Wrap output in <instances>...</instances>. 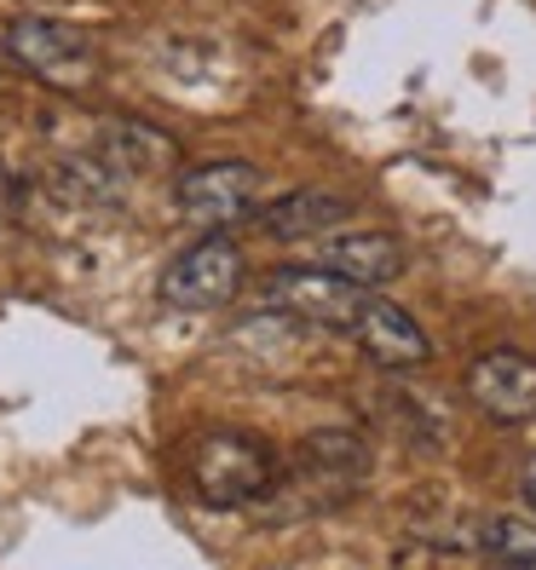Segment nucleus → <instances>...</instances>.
<instances>
[{"instance_id":"4","label":"nucleus","mask_w":536,"mask_h":570,"mask_svg":"<svg viewBox=\"0 0 536 570\" xmlns=\"http://www.w3.org/2000/svg\"><path fill=\"white\" fill-rule=\"evenodd\" d=\"M260 306L277 312L289 323H306V328H334V334H352L358 312H363V288L347 283L341 272H329V265H318V272H306V265H283V272H265L254 283Z\"/></svg>"},{"instance_id":"13","label":"nucleus","mask_w":536,"mask_h":570,"mask_svg":"<svg viewBox=\"0 0 536 570\" xmlns=\"http://www.w3.org/2000/svg\"><path fill=\"white\" fill-rule=\"evenodd\" d=\"M519 490H525V508L536 513V461L525 466V479H519Z\"/></svg>"},{"instance_id":"1","label":"nucleus","mask_w":536,"mask_h":570,"mask_svg":"<svg viewBox=\"0 0 536 570\" xmlns=\"http://www.w3.org/2000/svg\"><path fill=\"white\" fill-rule=\"evenodd\" d=\"M0 47H7L12 70H23L29 81H41L52 92H92L105 81V52H98V41L81 23L23 12L0 29Z\"/></svg>"},{"instance_id":"7","label":"nucleus","mask_w":536,"mask_h":570,"mask_svg":"<svg viewBox=\"0 0 536 570\" xmlns=\"http://www.w3.org/2000/svg\"><path fill=\"white\" fill-rule=\"evenodd\" d=\"M358 334V352L370 357L376 368H427L432 363V341H427V328L398 306V299H370L363 294V312L352 323Z\"/></svg>"},{"instance_id":"14","label":"nucleus","mask_w":536,"mask_h":570,"mask_svg":"<svg viewBox=\"0 0 536 570\" xmlns=\"http://www.w3.org/2000/svg\"><path fill=\"white\" fill-rule=\"evenodd\" d=\"M12 81V58H7V47H0V87Z\"/></svg>"},{"instance_id":"10","label":"nucleus","mask_w":536,"mask_h":570,"mask_svg":"<svg viewBox=\"0 0 536 570\" xmlns=\"http://www.w3.org/2000/svg\"><path fill=\"white\" fill-rule=\"evenodd\" d=\"M352 214L347 196H329V190H294L283 203H272L260 214V225L272 230L277 243H306V237H323L329 225H341Z\"/></svg>"},{"instance_id":"9","label":"nucleus","mask_w":536,"mask_h":570,"mask_svg":"<svg viewBox=\"0 0 536 570\" xmlns=\"http://www.w3.org/2000/svg\"><path fill=\"white\" fill-rule=\"evenodd\" d=\"M98 161L110 167V174H174L179 161V145L167 139V132L145 127V121H110L98 132Z\"/></svg>"},{"instance_id":"2","label":"nucleus","mask_w":536,"mask_h":570,"mask_svg":"<svg viewBox=\"0 0 536 570\" xmlns=\"http://www.w3.org/2000/svg\"><path fill=\"white\" fill-rule=\"evenodd\" d=\"M185 484L208 508H248L277 490V455L248 432H196L185 450Z\"/></svg>"},{"instance_id":"5","label":"nucleus","mask_w":536,"mask_h":570,"mask_svg":"<svg viewBox=\"0 0 536 570\" xmlns=\"http://www.w3.org/2000/svg\"><path fill=\"white\" fill-rule=\"evenodd\" d=\"M174 203H179V219H191L196 230H231L254 214L260 174L248 161H203L191 174H179Z\"/></svg>"},{"instance_id":"12","label":"nucleus","mask_w":536,"mask_h":570,"mask_svg":"<svg viewBox=\"0 0 536 570\" xmlns=\"http://www.w3.org/2000/svg\"><path fill=\"white\" fill-rule=\"evenodd\" d=\"M12 219V174H7V161H0V225Z\"/></svg>"},{"instance_id":"11","label":"nucleus","mask_w":536,"mask_h":570,"mask_svg":"<svg viewBox=\"0 0 536 570\" xmlns=\"http://www.w3.org/2000/svg\"><path fill=\"white\" fill-rule=\"evenodd\" d=\"M479 548L496 564H525L536 570V524L530 519H485L479 524Z\"/></svg>"},{"instance_id":"8","label":"nucleus","mask_w":536,"mask_h":570,"mask_svg":"<svg viewBox=\"0 0 536 570\" xmlns=\"http://www.w3.org/2000/svg\"><path fill=\"white\" fill-rule=\"evenodd\" d=\"M323 265L341 272L347 283H358V288H381L392 277H405L410 248H405V237H392V230H347V237L323 243Z\"/></svg>"},{"instance_id":"3","label":"nucleus","mask_w":536,"mask_h":570,"mask_svg":"<svg viewBox=\"0 0 536 570\" xmlns=\"http://www.w3.org/2000/svg\"><path fill=\"white\" fill-rule=\"evenodd\" d=\"M243 277H248L243 248L231 243L225 230H203L185 254L167 259L156 294H162L167 312H220L243 294Z\"/></svg>"},{"instance_id":"6","label":"nucleus","mask_w":536,"mask_h":570,"mask_svg":"<svg viewBox=\"0 0 536 570\" xmlns=\"http://www.w3.org/2000/svg\"><path fill=\"white\" fill-rule=\"evenodd\" d=\"M467 397L474 410L501 421V426H525L536 421V357L530 352H514V346H496V352H479L467 363Z\"/></svg>"}]
</instances>
